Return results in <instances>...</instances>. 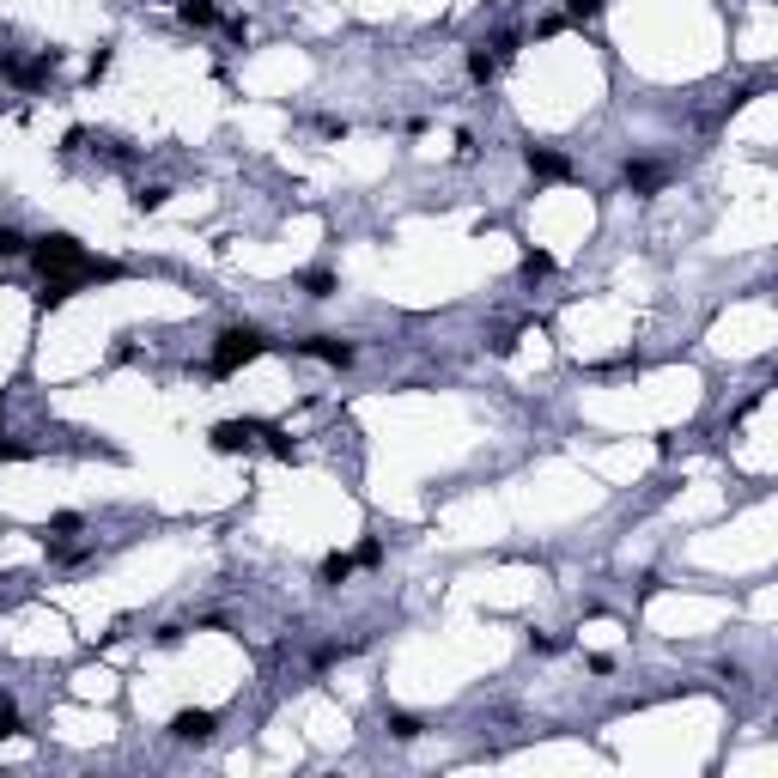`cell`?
<instances>
[{"instance_id": "cell-12", "label": "cell", "mask_w": 778, "mask_h": 778, "mask_svg": "<svg viewBox=\"0 0 778 778\" xmlns=\"http://www.w3.org/2000/svg\"><path fill=\"white\" fill-rule=\"evenodd\" d=\"M469 80H475V86H493V80H499V55H493V49H469Z\"/></svg>"}, {"instance_id": "cell-3", "label": "cell", "mask_w": 778, "mask_h": 778, "mask_svg": "<svg viewBox=\"0 0 778 778\" xmlns=\"http://www.w3.org/2000/svg\"><path fill=\"white\" fill-rule=\"evenodd\" d=\"M0 73L19 86V92H37V86H49L55 73H61V49H43L37 61H19V55H0Z\"/></svg>"}, {"instance_id": "cell-9", "label": "cell", "mask_w": 778, "mask_h": 778, "mask_svg": "<svg viewBox=\"0 0 778 778\" xmlns=\"http://www.w3.org/2000/svg\"><path fill=\"white\" fill-rule=\"evenodd\" d=\"M177 19H183L189 31H213V25H219V7H213V0H177Z\"/></svg>"}, {"instance_id": "cell-8", "label": "cell", "mask_w": 778, "mask_h": 778, "mask_svg": "<svg viewBox=\"0 0 778 778\" xmlns=\"http://www.w3.org/2000/svg\"><path fill=\"white\" fill-rule=\"evenodd\" d=\"M620 183H627L633 195H657V189L669 183V171H663V165H651V159H627V171H620Z\"/></svg>"}, {"instance_id": "cell-4", "label": "cell", "mask_w": 778, "mask_h": 778, "mask_svg": "<svg viewBox=\"0 0 778 778\" xmlns=\"http://www.w3.org/2000/svg\"><path fill=\"white\" fill-rule=\"evenodd\" d=\"M292 353H304V359H323V365H335V371H347V365L359 359V347H353V341H341V335H304V341H292Z\"/></svg>"}, {"instance_id": "cell-21", "label": "cell", "mask_w": 778, "mask_h": 778, "mask_svg": "<svg viewBox=\"0 0 778 778\" xmlns=\"http://www.w3.org/2000/svg\"><path fill=\"white\" fill-rule=\"evenodd\" d=\"M73 529H80V511H55L49 517V535H73Z\"/></svg>"}, {"instance_id": "cell-13", "label": "cell", "mask_w": 778, "mask_h": 778, "mask_svg": "<svg viewBox=\"0 0 778 778\" xmlns=\"http://www.w3.org/2000/svg\"><path fill=\"white\" fill-rule=\"evenodd\" d=\"M548 274H554V256H548V250H529V256L517 262V280H523V286H535V280H548Z\"/></svg>"}, {"instance_id": "cell-15", "label": "cell", "mask_w": 778, "mask_h": 778, "mask_svg": "<svg viewBox=\"0 0 778 778\" xmlns=\"http://www.w3.org/2000/svg\"><path fill=\"white\" fill-rule=\"evenodd\" d=\"M13 256H31V238L19 225H0V262H13Z\"/></svg>"}, {"instance_id": "cell-10", "label": "cell", "mask_w": 778, "mask_h": 778, "mask_svg": "<svg viewBox=\"0 0 778 778\" xmlns=\"http://www.w3.org/2000/svg\"><path fill=\"white\" fill-rule=\"evenodd\" d=\"M353 572H359V566H353V554H329V560L317 566V584H323V590H341Z\"/></svg>"}, {"instance_id": "cell-24", "label": "cell", "mask_w": 778, "mask_h": 778, "mask_svg": "<svg viewBox=\"0 0 778 778\" xmlns=\"http://www.w3.org/2000/svg\"><path fill=\"white\" fill-rule=\"evenodd\" d=\"M49 560H55V566H73V560H86V548H67V541H61V548H49Z\"/></svg>"}, {"instance_id": "cell-18", "label": "cell", "mask_w": 778, "mask_h": 778, "mask_svg": "<svg viewBox=\"0 0 778 778\" xmlns=\"http://www.w3.org/2000/svg\"><path fill=\"white\" fill-rule=\"evenodd\" d=\"M353 566H365V572H377V566H383V541H377V535H371V541H359Z\"/></svg>"}, {"instance_id": "cell-2", "label": "cell", "mask_w": 778, "mask_h": 778, "mask_svg": "<svg viewBox=\"0 0 778 778\" xmlns=\"http://www.w3.org/2000/svg\"><path fill=\"white\" fill-rule=\"evenodd\" d=\"M31 262H37L43 274H67V268H80V262H86V244L73 238V231H49V238L31 244Z\"/></svg>"}, {"instance_id": "cell-26", "label": "cell", "mask_w": 778, "mask_h": 778, "mask_svg": "<svg viewBox=\"0 0 778 778\" xmlns=\"http://www.w3.org/2000/svg\"><path fill=\"white\" fill-rule=\"evenodd\" d=\"M0 535H7V523H0Z\"/></svg>"}, {"instance_id": "cell-11", "label": "cell", "mask_w": 778, "mask_h": 778, "mask_svg": "<svg viewBox=\"0 0 778 778\" xmlns=\"http://www.w3.org/2000/svg\"><path fill=\"white\" fill-rule=\"evenodd\" d=\"M298 286H304L310 298H335V292H341V280H335V268H304V274H298Z\"/></svg>"}, {"instance_id": "cell-5", "label": "cell", "mask_w": 778, "mask_h": 778, "mask_svg": "<svg viewBox=\"0 0 778 778\" xmlns=\"http://www.w3.org/2000/svg\"><path fill=\"white\" fill-rule=\"evenodd\" d=\"M262 438V420H219L213 432H207V444L219 450V456H238V450H250Z\"/></svg>"}, {"instance_id": "cell-19", "label": "cell", "mask_w": 778, "mask_h": 778, "mask_svg": "<svg viewBox=\"0 0 778 778\" xmlns=\"http://www.w3.org/2000/svg\"><path fill=\"white\" fill-rule=\"evenodd\" d=\"M37 456V444H25V438H0V462H31Z\"/></svg>"}, {"instance_id": "cell-1", "label": "cell", "mask_w": 778, "mask_h": 778, "mask_svg": "<svg viewBox=\"0 0 778 778\" xmlns=\"http://www.w3.org/2000/svg\"><path fill=\"white\" fill-rule=\"evenodd\" d=\"M268 347H274V341H268L262 329H225V335L213 341V359H207V371H213V377H238V371H244V365H256Z\"/></svg>"}, {"instance_id": "cell-16", "label": "cell", "mask_w": 778, "mask_h": 778, "mask_svg": "<svg viewBox=\"0 0 778 778\" xmlns=\"http://www.w3.org/2000/svg\"><path fill=\"white\" fill-rule=\"evenodd\" d=\"M420 730H426V724H420L414 712H389V736H396V742H414Z\"/></svg>"}, {"instance_id": "cell-22", "label": "cell", "mask_w": 778, "mask_h": 778, "mask_svg": "<svg viewBox=\"0 0 778 778\" xmlns=\"http://www.w3.org/2000/svg\"><path fill=\"white\" fill-rule=\"evenodd\" d=\"M86 73H92V86L110 73V43H98V49H92V67H86Z\"/></svg>"}, {"instance_id": "cell-14", "label": "cell", "mask_w": 778, "mask_h": 778, "mask_svg": "<svg viewBox=\"0 0 778 778\" xmlns=\"http://www.w3.org/2000/svg\"><path fill=\"white\" fill-rule=\"evenodd\" d=\"M165 201H171V189H165V183H140V189H134V213H159Z\"/></svg>"}, {"instance_id": "cell-7", "label": "cell", "mask_w": 778, "mask_h": 778, "mask_svg": "<svg viewBox=\"0 0 778 778\" xmlns=\"http://www.w3.org/2000/svg\"><path fill=\"white\" fill-rule=\"evenodd\" d=\"M213 730H219V718L207 706H189L171 718V742H213Z\"/></svg>"}, {"instance_id": "cell-27", "label": "cell", "mask_w": 778, "mask_h": 778, "mask_svg": "<svg viewBox=\"0 0 778 778\" xmlns=\"http://www.w3.org/2000/svg\"><path fill=\"white\" fill-rule=\"evenodd\" d=\"M0 414H7V402H0Z\"/></svg>"}, {"instance_id": "cell-17", "label": "cell", "mask_w": 778, "mask_h": 778, "mask_svg": "<svg viewBox=\"0 0 778 778\" xmlns=\"http://www.w3.org/2000/svg\"><path fill=\"white\" fill-rule=\"evenodd\" d=\"M262 438H268V450H274L280 462H292V456H298V444H292V438H286L280 426H268V420H262Z\"/></svg>"}, {"instance_id": "cell-6", "label": "cell", "mask_w": 778, "mask_h": 778, "mask_svg": "<svg viewBox=\"0 0 778 778\" xmlns=\"http://www.w3.org/2000/svg\"><path fill=\"white\" fill-rule=\"evenodd\" d=\"M523 165L541 177V183H572V159H566V152H554V146H523Z\"/></svg>"}, {"instance_id": "cell-20", "label": "cell", "mask_w": 778, "mask_h": 778, "mask_svg": "<svg viewBox=\"0 0 778 778\" xmlns=\"http://www.w3.org/2000/svg\"><path fill=\"white\" fill-rule=\"evenodd\" d=\"M602 7H608V0H566V19H602Z\"/></svg>"}, {"instance_id": "cell-23", "label": "cell", "mask_w": 778, "mask_h": 778, "mask_svg": "<svg viewBox=\"0 0 778 778\" xmlns=\"http://www.w3.org/2000/svg\"><path fill=\"white\" fill-rule=\"evenodd\" d=\"M560 31H566V13H548V19L535 25V37H541V43H548V37H560Z\"/></svg>"}, {"instance_id": "cell-25", "label": "cell", "mask_w": 778, "mask_h": 778, "mask_svg": "<svg viewBox=\"0 0 778 778\" xmlns=\"http://www.w3.org/2000/svg\"><path fill=\"white\" fill-rule=\"evenodd\" d=\"M0 736H19V712L7 706V699H0Z\"/></svg>"}]
</instances>
